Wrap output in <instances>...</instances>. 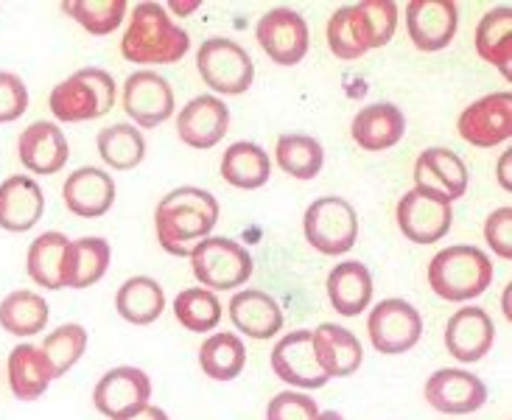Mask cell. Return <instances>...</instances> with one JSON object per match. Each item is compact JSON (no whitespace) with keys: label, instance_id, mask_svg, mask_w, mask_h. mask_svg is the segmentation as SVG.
<instances>
[{"label":"cell","instance_id":"obj_1","mask_svg":"<svg viewBox=\"0 0 512 420\" xmlns=\"http://www.w3.org/2000/svg\"><path fill=\"white\" fill-rule=\"evenodd\" d=\"M216 222H219L216 196L196 185H182L168 191L154 210L157 241L168 255L177 258H191L196 244L213 233Z\"/></svg>","mask_w":512,"mask_h":420},{"label":"cell","instance_id":"obj_2","mask_svg":"<svg viewBox=\"0 0 512 420\" xmlns=\"http://www.w3.org/2000/svg\"><path fill=\"white\" fill-rule=\"evenodd\" d=\"M191 51V37L163 3H138L129 14L121 56L135 65H177Z\"/></svg>","mask_w":512,"mask_h":420},{"label":"cell","instance_id":"obj_3","mask_svg":"<svg viewBox=\"0 0 512 420\" xmlns=\"http://www.w3.org/2000/svg\"><path fill=\"white\" fill-rule=\"evenodd\" d=\"M493 283V264L487 252L471 244H454L440 250L429 264V286L448 303H468L487 292Z\"/></svg>","mask_w":512,"mask_h":420},{"label":"cell","instance_id":"obj_4","mask_svg":"<svg viewBox=\"0 0 512 420\" xmlns=\"http://www.w3.org/2000/svg\"><path fill=\"white\" fill-rule=\"evenodd\" d=\"M48 107L62 124L104 118L115 107V79L104 68L76 70L51 90Z\"/></svg>","mask_w":512,"mask_h":420},{"label":"cell","instance_id":"obj_5","mask_svg":"<svg viewBox=\"0 0 512 420\" xmlns=\"http://www.w3.org/2000/svg\"><path fill=\"white\" fill-rule=\"evenodd\" d=\"M194 278L210 292H230L244 286L255 272L250 250L236 238L208 236L202 238L191 252Z\"/></svg>","mask_w":512,"mask_h":420},{"label":"cell","instance_id":"obj_6","mask_svg":"<svg viewBox=\"0 0 512 420\" xmlns=\"http://www.w3.org/2000/svg\"><path fill=\"white\" fill-rule=\"evenodd\" d=\"M196 70L202 82L222 96H244L255 82V62L250 51L227 37H210L199 45Z\"/></svg>","mask_w":512,"mask_h":420},{"label":"cell","instance_id":"obj_7","mask_svg":"<svg viewBox=\"0 0 512 420\" xmlns=\"http://www.w3.org/2000/svg\"><path fill=\"white\" fill-rule=\"evenodd\" d=\"M303 230L322 255H345L359 241V213L342 196H319L305 210Z\"/></svg>","mask_w":512,"mask_h":420},{"label":"cell","instance_id":"obj_8","mask_svg":"<svg viewBox=\"0 0 512 420\" xmlns=\"http://www.w3.org/2000/svg\"><path fill=\"white\" fill-rule=\"evenodd\" d=\"M367 334L378 353L384 356H401L412 350L423 336V317L409 300L389 297L381 300L367 317Z\"/></svg>","mask_w":512,"mask_h":420},{"label":"cell","instance_id":"obj_9","mask_svg":"<svg viewBox=\"0 0 512 420\" xmlns=\"http://www.w3.org/2000/svg\"><path fill=\"white\" fill-rule=\"evenodd\" d=\"M255 40L263 48V54L269 56L275 65L294 68L308 54L311 34H308V23H305L303 14L280 6V9H272V12H266L258 20Z\"/></svg>","mask_w":512,"mask_h":420},{"label":"cell","instance_id":"obj_10","mask_svg":"<svg viewBox=\"0 0 512 420\" xmlns=\"http://www.w3.org/2000/svg\"><path fill=\"white\" fill-rule=\"evenodd\" d=\"M124 112L129 121H135L140 129H154V126L166 124L174 115V87L168 84L166 76L154 73V70H135L129 73L121 90Z\"/></svg>","mask_w":512,"mask_h":420},{"label":"cell","instance_id":"obj_11","mask_svg":"<svg viewBox=\"0 0 512 420\" xmlns=\"http://www.w3.org/2000/svg\"><path fill=\"white\" fill-rule=\"evenodd\" d=\"M459 135L476 149H493L512 135V93H487L468 104L457 121Z\"/></svg>","mask_w":512,"mask_h":420},{"label":"cell","instance_id":"obj_12","mask_svg":"<svg viewBox=\"0 0 512 420\" xmlns=\"http://www.w3.org/2000/svg\"><path fill=\"white\" fill-rule=\"evenodd\" d=\"M149 398H152V381L140 367H132V364L112 367L98 378V384L93 387L96 412H101L104 418L110 420L124 418L129 412L146 406Z\"/></svg>","mask_w":512,"mask_h":420},{"label":"cell","instance_id":"obj_13","mask_svg":"<svg viewBox=\"0 0 512 420\" xmlns=\"http://www.w3.org/2000/svg\"><path fill=\"white\" fill-rule=\"evenodd\" d=\"M459 9L454 0H409L406 31L417 51H443L457 37Z\"/></svg>","mask_w":512,"mask_h":420},{"label":"cell","instance_id":"obj_14","mask_svg":"<svg viewBox=\"0 0 512 420\" xmlns=\"http://www.w3.org/2000/svg\"><path fill=\"white\" fill-rule=\"evenodd\" d=\"M415 191L443 202H457L468 191V166L457 152L431 146L415 160Z\"/></svg>","mask_w":512,"mask_h":420},{"label":"cell","instance_id":"obj_15","mask_svg":"<svg viewBox=\"0 0 512 420\" xmlns=\"http://www.w3.org/2000/svg\"><path fill=\"white\" fill-rule=\"evenodd\" d=\"M395 219H398V230L412 244H434L448 236L454 224V208L443 199H434L412 188L401 196Z\"/></svg>","mask_w":512,"mask_h":420},{"label":"cell","instance_id":"obj_16","mask_svg":"<svg viewBox=\"0 0 512 420\" xmlns=\"http://www.w3.org/2000/svg\"><path fill=\"white\" fill-rule=\"evenodd\" d=\"M269 362H272L275 376L280 381H286L294 390H319V387H325L331 381L317 364L314 342H311V331L308 328L291 331L283 339H277Z\"/></svg>","mask_w":512,"mask_h":420},{"label":"cell","instance_id":"obj_17","mask_svg":"<svg viewBox=\"0 0 512 420\" xmlns=\"http://www.w3.org/2000/svg\"><path fill=\"white\" fill-rule=\"evenodd\" d=\"M426 401L443 415H473L487 404V387L479 376L457 367H443L426 381Z\"/></svg>","mask_w":512,"mask_h":420},{"label":"cell","instance_id":"obj_18","mask_svg":"<svg viewBox=\"0 0 512 420\" xmlns=\"http://www.w3.org/2000/svg\"><path fill=\"white\" fill-rule=\"evenodd\" d=\"M496 345V325L485 308H457L445 325V348L462 364L482 362Z\"/></svg>","mask_w":512,"mask_h":420},{"label":"cell","instance_id":"obj_19","mask_svg":"<svg viewBox=\"0 0 512 420\" xmlns=\"http://www.w3.org/2000/svg\"><path fill=\"white\" fill-rule=\"evenodd\" d=\"M230 129V110L219 96L191 98L177 115V135L185 146L208 152L219 146Z\"/></svg>","mask_w":512,"mask_h":420},{"label":"cell","instance_id":"obj_20","mask_svg":"<svg viewBox=\"0 0 512 420\" xmlns=\"http://www.w3.org/2000/svg\"><path fill=\"white\" fill-rule=\"evenodd\" d=\"M17 157L26 171L51 177L68 166L70 146L65 132L51 121H34L17 138Z\"/></svg>","mask_w":512,"mask_h":420},{"label":"cell","instance_id":"obj_21","mask_svg":"<svg viewBox=\"0 0 512 420\" xmlns=\"http://www.w3.org/2000/svg\"><path fill=\"white\" fill-rule=\"evenodd\" d=\"M62 202L79 219H101L115 205V180L104 168H76L62 185Z\"/></svg>","mask_w":512,"mask_h":420},{"label":"cell","instance_id":"obj_22","mask_svg":"<svg viewBox=\"0 0 512 420\" xmlns=\"http://www.w3.org/2000/svg\"><path fill=\"white\" fill-rule=\"evenodd\" d=\"M314 342V356L322 373L328 378H347L353 376L364 362V348L356 339L353 331H347L336 322H322L311 331Z\"/></svg>","mask_w":512,"mask_h":420},{"label":"cell","instance_id":"obj_23","mask_svg":"<svg viewBox=\"0 0 512 420\" xmlns=\"http://www.w3.org/2000/svg\"><path fill=\"white\" fill-rule=\"evenodd\" d=\"M45 213V194L40 182L26 174H14L0 182V227L9 233H26L37 227Z\"/></svg>","mask_w":512,"mask_h":420},{"label":"cell","instance_id":"obj_24","mask_svg":"<svg viewBox=\"0 0 512 420\" xmlns=\"http://www.w3.org/2000/svg\"><path fill=\"white\" fill-rule=\"evenodd\" d=\"M406 132V115L401 107L381 101V104H367L353 115L350 135L364 152H387L398 146Z\"/></svg>","mask_w":512,"mask_h":420},{"label":"cell","instance_id":"obj_25","mask_svg":"<svg viewBox=\"0 0 512 420\" xmlns=\"http://www.w3.org/2000/svg\"><path fill=\"white\" fill-rule=\"evenodd\" d=\"M227 314L238 334L250 339H272L283 328V308L263 289H241L233 294Z\"/></svg>","mask_w":512,"mask_h":420},{"label":"cell","instance_id":"obj_26","mask_svg":"<svg viewBox=\"0 0 512 420\" xmlns=\"http://www.w3.org/2000/svg\"><path fill=\"white\" fill-rule=\"evenodd\" d=\"M68 255L70 238L59 230H48L28 244L26 272L28 278L48 292L68 289Z\"/></svg>","mask_w":512,"mask_h":420},{"label":"cell","instance_id":"obj_27","mask_svg":"<svg viewBox=\"0 0 512 420\" xmlns=\"http://www.w3.org/2000/svg\"><path fill=\"white\" fill-rule=\"evenodd\" d=\"M6 373H9V390L20 401L42 398L56 378L48 356L42 353L40 345H31V342L14 345L6 362Z\"/></svg>","mask_w":512,"mask_h":420},{"label":"cell","instance_id":"obj_28","mask_svg":"<svg viewBox=\"0 0 512 420\" xmlns=\"http://www.w3.org/2000/svg\"><path fill=\"white\" fill-rule=\"evenodd\" d=\"M328 300L342 317H359L373 303V275L361 261L336 264L328 275Z\"/></svg>","mask_w":512,"mask_h":420},{"label":"cell","instance_id":"obj_29","mask_svg":"<svg viewBox=\"0 0 512 420\" xmlns=\"http://www.w3.org/2000/svg\"><path fill=\"white\" fill-rule=\"evenodd\" d=\"M115 311L121 320L132 322V325H152L166 311V292L149 275H135L118 286Z\"/></svg>","mask_w":512,"mask_h":420},{"label":"cell","instance_id":"obj_30","mask_svg":"<svg viewBox=\"0 0 512 420\" xmlns=\"http://www.w3.org/2000/svg\"><path fill=\"white\" fill-rule=\"evenodd\" d=\"M476 54L482 56L485 62H490L493 68L501 70L504 79H510L512 70V9L510 6H496L490 12L482 14L476 34Z\"/></svg>","mask_w":512,"mask_h":420},{"label":"cell","instance_id":"obj_31","mask_svg":"<svg viewBox=\"0 0 512 420\" xmlns=\"http://www.w3.org/2000/svg\"><path fill=\"white\" fill-rule=\"evenodd\" d=\"M48 320H51L48 300L31 289H17L0 300V328L6 334L20 339L37 336L48 328Z\"/></svg>","mask_w":512,"mask_h":420},{"label":"cell","instance_id":"obj_32","mask_svg":"<svg viewBox=\"0 0 512 420\" xmlns=\"http://www.w3.org/2000/svg\"><path fill=\"white\" fill-rule=\"evenodd\" d=\"M222 177L233 188L255 191V188H263L272 177V160L258 143L238 140L233 146H227V152H224Z\"/></svg>","mask_w":512,"mask_h":420},{"label":"cell","instance_id":"obj_33","mask_svg":"<svg viewBox=\"0 0 512 420\" xmlns=\"http://www.w3.org/2000/svg\"><path fill=\"white\" fill-rule=\"evenodd\" d=\"M328 48L333 56L345 59V62H356L367 51H373V37L367 20L361 14L359 3L353 6H342L331 14L328 20Z\"/></svg>","mask_w":512,"mask_h":420},{"label":"cell","instance_id":"obj_34","mask_svg":"<svg viewBox=\"0 0 512 420\" xmlns=\"http://www.w3.org/2000/svg\"><path fill=\"white\" fill-rule=\"evenodd\" d=\"M199 367L213 381H233L247 367V345L238 334L219 331L210 334L199 348Z\"/></svg>","mask_w":512,"mask_h":420},{"label":"cell","instance_id":"obj_35","mask_svg":"<svg viewBox=\"0 0 512 420\" xmlns=\"http://www.w3.org/2000/svg\"><path fill=\"white\" fill-rule=\"evenodd\" d=\"M98 157L112 171H132L146 157V138L135 124H112L101 129L96 138Z\"/></svg>","mask_w":512,"mask_h":420},{"label":"cell","instance_id":"obj_36","mask_svg":"<svg viewBox=\"0 0 512 420\" xmlns=\"http://www.w3.org/2000/svg\"><path fill=\"white\" fill-rule=\"evenodd\" d=\"M275 163L283 174H289L294 180H314L325 163V149L311 135L289 132L277 138Z\"/></svg>","mask_w":512,"mask_h":420},{"label":"cell","instance_id":"obj_37","mask_svg":"<svg viewBox=\"0 0 512 420\" xmlns=\"http://www.w3.org/2000/svg\"><path fill=\"white\" fill-rule=\"evenodd\" d=\"M112 250L104 238L84 236L70 241L68 289H90L110 269Z\"/></svg>","mask_w":512,"mask_h":420},{"label":"cell","instance_id":"obj_38","mask_svg":"<svg viewBox=\"0 0 512 420\" xmlns=\"http://www.w3.org/2000/svg\"><path fill=\"white\" fill-rule=\"evenodd\" d=\"M222 300L216 292H210L205 286H191L182 289L174 297V317L185 331L191 334H205V331H216V325L222 322Z\"/></svg>","mask_w":512,"mask_h":420},{"label":"cell","instance_id":"obj_39","mask_svg":"<svg viewBox=\"0 0 512 420\" xmlns=\"http://www.w3.org/2000/svg\"><path fill=\"white\" fill-rule=\"evenodd\" d=\"M59 9L93 37H107L126 20V0H65Z\"/></svg>","mask_w":512,"mask_h":420},{"label":"cell","instance_id":"obj_40","mask_svg":"<svg viewBox=\"0 0 512 420\" xmlns=\"http://www.w3.org/2000/svg\"><path fill=\"white\" fill-rule=\"evenodd\" d=\"M87 342H90V336H87L84 325H79V322H65V325H59L56 331H51L42 339L40 348L48 356L51 367H54L56 378L65 376L70 367L82 359L84 350H87Z\"/></svg>","mask_w":512,"mask_h":420},{"label":"cell","instance_id":"obj_41","mask_svg":"<svg viewBox=\"0 0 512 420\" xmlns=\"http://www.w3.org/2000/svg\"><path fill=\"white\" fill-rule=\"evenodd\" d=\"M359 9L370 28L373 48L389 45L395 37V28H398V6L392 0H361Z\"/></svg>","mask_w":512,"mask_h":420},{"label":"cell","instance_id":"obj_42","mask_svg":"<svg viewBox=\"0 0 512 420\" xmlns=\"http://www.w3.org/2000/svg\"><path fill=\"white\" fill-rule=\"evenodd\" d=\"M319 406L305 392L283 390L266 406V420H317Z\"/></svg>","mask_w":512,"mask_h":420},{"label":"cell","instance_id":"obj_43","mask_svg":"<svg viewBox=\"0 0 512 420\" xmlns=\"http://www.w3.org/2000/svg\"><path fill=\"white\" fill-rule=\"evenodd\" d=\"M26 110V82L17 73H12V70H0V124H14L17 118L26 115Z\"/></svg>","mask_w":512,"mask_h":420},{"label":"cell","instance_id":"obj_44","mask_svg":"<svg viewBox=\"0 0 512 420\" xmlns=\"http://www.w3.org/2000/svg\"><path fill=\"white\" fill-rule=\"evenodd\" d=\"M485 241L490 250L499 255L501 261H510L512 258V208L493 210L485 222Z\"/></svg>","mask_w":512,"mask_h":420},{"label":"cell","instance_id":"obj_45","mask_svg":"<svg viewBox=\"0 0 512 420\" xmlns=\"http://www.w3.org/2000/svg\"><path fill=\"white\" fill-rule=\"evenodd\" d=\"M118 420H171V418L166 415V409H160V406H154V404H146Z\"/></svg>","mask_w":512,"mask_h":420},{"label":"cell","instance_id":"obj_46","mask_svg":"<svg viewBox=\"0 0 512 420\" xmlns=\"http://www.w3.org/2000/svg\"><path fill=\"white\" fill-rule=\"evenodd\" d=\"M202 6V0H171V3H166V12L177 14V17H185V14L196 12Z\"/></svg>","mask_w":512,"mask_h":420},{"label":"cell","instance_id":"obj_47","mask_svg":"<svg viewBox=\"0 0 512 420\" xmlns=\"http://www.w3.org/2000/svg\"><path fill=\"white\" fill-rule=\"evenodd\" d=\"M510 163H512V152H501L499 157V185L510 194L512 191V180H510Z\"/></svg>","mask_w":512,"mask_h":420},{"label":"cell","instance_id":"obj_48","mask_svg":"<svg viewBox=\"0 0 512 420\" xmlns=\"http://www.w3.org/2000/svg\"><path fill=\"white\" fill-rule=\"evenodd\" d=\"M317 420H345L339 412H319Z\"/></svg>","mask_w":512,"mask_h":420},{"label":"cell","instance_id":"obj_49","mask_svg":"<svg viewBox=\"0 0 512 420\" xmlns=\"http://www.w3.org/2000/svg\"><path fill=\"white\" fill-rule=\"evenodd\" d=\"M504 314H507V320H510V289L504 292Z\"/></svg>","mask_w":512,"mask_h":420},{"label":"cell","instance_id":"obj_50","mask_svg":"<svg viewBox=\"0 0 512 420\" xmlns=\"http://www.w3.org/2000/svg\"><path fill=\"white\" fill-rule=\"evenodd\" d=\"M0 381H3V378H0Z\"/></svg>","mask_w":512,"mask_h":420}]
</instances>
